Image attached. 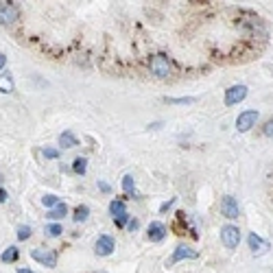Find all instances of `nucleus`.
<instances>
[{
  "label": "nucleus",
  "mask_w": 273,
  "mask_h": 273,
  "mask_svg": "<svg viewBox=\"0 0 273 273\" xmlns=\"http://www.w3.org/2000/svg\"><path fill=\"white\" fill-rule=\"evenodd\" d=\"M221 243L228 249H236L241 243V229L236 225H223L221 228Z\"/></svg>",
  "instance_id": "obj_1"
},
{
  "label": "nucleus",
  "mask_w": 273,
  "mask_h": 273,
  "mask_svg": "<svg viewBox=\"0 0 273 273\" xmlns=\"http://www.w3.org/2000/svg\"><path fill=\"white\" fill-rule=\"evenodd\" d=\"M171 61H168L166 55H155V57L151 59V72L155 74V77L159 79H166L168 74H171Z\"/></svg>",
  "instance_id": "obj_2"
},
{
  "label": "nucleus",
  "mask_w": 273,
  "mask_h": 273,
  "mask_svg": "<svg viewBox=\"0 0 273 273\" xmlns=\"http://www.w3.org/2000/svg\"><path fill=\"white\" fill-rule=\"evenodd\" d=\"M247 92H249L247 86H243V83L228 88V92H225V105L232 107V105H238V103H243L245 98H247Z\"/></svg>",
  "instance_id": "obj_3"
},
{
  "label": "nucleus",
  "mask_w": 273,
  "mask_h": 273,
  "mask_svg": "<svg viewBox=\"0 0 273 273\" xmlns=\"http://www.w3.org/2000/svg\"><path fill=\"white\" fill-rule=\"evenodd\" d=\"M31 256H33V260H37L40 265H44V267H57V253L53 251V249H42V247H37V249H33L31 251Z\"/></svg>",
  "instance_id": "obj_4"
},
{
  "label": "nucleus",
  "mask_w": 273,
  "mask_h": 273,
  "mask_svg": "<svg viewBox=\"0 0 273 273\" xmlns=\"http://www.w3.org/2000/svg\"><path fill=\"white\" fill-rule=\"evenodd\" d=\"M256 120H258L256 110H245V112L238 114V118H236V129L241 131V134H245V131H249L253 125H256Z\"/></svg>",
  "instance_id": "obj_5"
},
{
  "label": "nucleus",
  "mask_w": 273,
  "mask_h": 273,
  "mask_svg": "<svg viewBox=\"0 0 273 273\" xmlns=\"http://www.w3.org/2000/svg\"><path fill=\"white\" fill-rule=\"evenodd\" d=\"M221 214L228 216V219H238L241 208H238V201L234 199L232 195H225L223 199H221Z\"/></svg>",
  "instance_id": "obj_6"
},
{
  "label": "nucleus",
  "mask_w": 273,
  "mask_h": 273,
  "mask_svg": "<svg viewBox=\"0 0 273 273\" xmlns=\"http://www.w3.org/2000/svg\"><path fill=\"white\" fill-rule=\"evenodd\" d=\"M18 7L16 4H11V2H0V24H4V26H9V24H13V22L18 20Z\"/></svg>",
  "instance_id": "obj_7"
},
{
  "label": "nucleus",
  "mask_w": 273,
  "mask_h": 273,
  "mask_svg": "<svg viewBox=\"0 0 273 273\" xmlns=\"http://www.w3.org/2000/svg\"><path fill=\"white\" fill-rule=\"evenodd\" d=\"M195 258H199V253H197L195 249L186 247V245H180V247H175V251H173L168 265H175V262H182V260H195Z\"/></svg>",
  "instance_id": "obj_8"
},
{
  "label": "nucleus",
  "mask_w": 273,
  "mask_h": 273,
  "mask_svg": "<svg viewBox=\"0 0 273 273\" xmlns=\"http://www.w3.org/2000/svg\"><path fill=\"white\" fill-rule=\"evenodd\" d=\"M116 249V243L114 238L110 236V234H103V236H98L96 245H94V251L98 253V256H112V251Z\"/></svg>",
  "instance_id": "obj_9"
},
{
  "label": "nucleus",
  "mask_w": 273,
  "mask_h": 273,
  "mask_svg": "<svg viewBox=\"0 0 273 273\" xmlns=\"http://www.w3.org/2000/svg\"><path fill=\"white\" fill-rule=\"evenodd\" d=\"M247 243H249V249H251V253H253V256H262V253H267V251H269V247H271V245L267 243V241H262V238L258 236L256 232H251V234H249Z\"/></svg>",
  "instance_id": "obj_10"
},
{
  "label": "nucleus",
  "mask_w": 273,
  "mask_h": 273,
  "mask_svg": "<svg viewBox=\"0 0 273 273\" xmlns=\"http://www.w3.org/2000/svg\"><path fill=\"white\" fill-rule=\"evenodd\" d=\"M147 236H149V241H151V243H159V241H164V238H166V225H164V223H159V221H153V223L149 225Z\"/></svg>",
  "instance_id": "obj_11"
},
{
  "label": "nucleus",
  "mask_w": 273,
  "mask_h": 273,
  "mask_svg": "<svg viewBox=\"0 0 273 273\" xmlns=\"http://www.w3.org/2000/svg\"><path fill=\"white\" fill-rule=\"evenodd\" d=\"M77 144H79V140L74 138L70 131H64V134L59 136V147H61V149H74Z\"/></svg>",
  "instance_id": "obj_12"
},
{
  "label": "nucleus",
  "mask_w": 273,
  "mask_h": 273,
  "mask_svg": "<svg viewBox=\"0 0 273 273\" xmlns=\"http://www.w3.org/2000/svg\"><path fill=\"white\" fill-rule=\"evenodd\" d=\"M0 92H2V94H11L13 92V77H11V72L0 74Z\"/></svg>",
  "instance_id": "obj_13"
},
{
  "label": "nucleus",
  "mask_w": 273,
  "mask_h": 273,
  "mask_svg": "<svg viewBox=\"0 0 273 273\" xmlns=\"http://www.w3.org/2000/svg\"><path fill=\"white\" fill-rule=\"evenodd\" d=\"M110 212H112V216H114V219H118V216L127 214L125 201H122V199H114V201H112V204H110Z\"/></svg>",
  "instance_id": "obj_14"
},
{
  "label": "nucleus",
  "mask_w": 273,
  "mask_h": 273,
  "mask_svg": "<svg viewBox=\"0 0 273 273\" xmlns=\"http://www.w3.org/2000/svg\"><path fill=\"white\" fill-rule=\"evenodd\" d=\"M18 258H20V249H18V247H7L2 251V256H0V260L9 265V262H16Z\"/></svg>",
  "instance_id": "obj_15"
},
{
  "label": "nucleus",
  "mask_w": 273,
  "mask_h": 273,
  "mask_svg": "<svg viewBox=\"0 0 273 273\" xmlns=\"http://www.w3.org/2000/svg\"><path fill=\"white\" fill-rule=\"evenodd\" d=\"M122 190H125L129 197H136V180L131 175L122 177Z\"/></svg>",
  "instance_id": "obj_16"
},
{
  "label": "nucleus",
  "mask_w": 273,
  "mask_h": 273,
  "mask_svg": "<svg viewBox=\"0 0 273 273\" xmlns=\"http://www.w3.org/2000/svg\"><path fill=\"white\" fill-rule=\"evenodd\" d=\"M88 216H90V208L88 205H77V210H74V223H83V221H88Z\"/></svg>",
  "instance_id": "obj_17"
},
{
  "label": "nucleus",
  "mask_w": 273,
  "mask_h": 273,
  "mask_svg": "<svg viewBox=\"0 0 273 273\" xmlns=\"http://www.w3.org/2000/svg\"><path fill=\"white\" fill-rule=\"evenodd\" d=\"M68 214V208H66V204H59L57 208H53V210H48V219H64V216Z\"/></svg>",
  "instance_id": "obj_18"
},
{
  "label": "nucleus",
  "mask_w": 273,
  "mask_h": 273,
  "mask_svg": "<svg viewBox=\"0 0 273 273\" xmlns=\"http://www.w3.org/2000/svg\"><path fill=\"white\" fill-rule=\"evenodd\" d=\"M72 171L77 173V175H83V173L88 171V159L86 158H77L72 162Z\"/></svg>",
  "instance_id": "obj_19"
},
{
  "label": "nucleus",
  "mask_w": 273,
  "mask_h": 273,
  "mask_svg": "<svg viewBox=\"0 0 273 273\" xmlns=\"http://www.w3.org/2000/svg\"><path fill=\"white\" fill-rule=\"evenodd\" d=\"M197 98L195 96H186V98H164V103H171V105H190V103H195Z\"/></svg>",
  "instance_id": "obj_20"
},
{
  "label": "nucleus",
  "mask_w": 273,
  "mask_h": 273,
  "mask_svg": "<svg viewBox=\"0 0 273 273\" xmlns=\"http://www.w3.org/2000/svg\"><path fill=\"white\" fill-rule=\"evenodd\" d=\"M42 204H44L48 210H53V208H57L61 201H59V197H57V195H46L44 199H42Z\"/></svg>",
  "instance_id": "obj_21"
},
{
  "label": "nucleus",
  "mask_w": 273,
  "mask_h": 273,
  "mask_svg": "<svg viewBox=\"0 0 273 273\" xmlns=\"http://www.w3.org/2000/svg\"><path fill=\"white\" fill-rule=\"evenodd\" d=\"M29 236H31V228L29 225H20L18 228V241H26Z\"/></svg>",
  "instance_id": "obj_22"
},
{
  "label": "nucleus",
  "mask_w": 273,
  "mask_h": 273,
  "mask_svg": "<svg viewBox=\"0 0 273 273\" xmlns=\"http://www.w3.org/2000/svg\"><path fill=\"white\" fill-rule=\"evenodd\" d=\"M46 232H48V236H53V238H55V236H59V234L64 232V228H61L59 223H50L48 228H46Z\"/></svg>",
  "instance_id": "obj_23"
},
{
  "label": "nucleus",
  "mask_w": 273,
  "mask_h": 273,
  "mask_svg": "<svg viewBox=\"0 0 273 273\" xmlns=\"http://www.w3.org/2000/svg\"><path fill=\"white\" fill-rule=\"evenodd\" d=\"M262 134L267 136V138H273V118H269L265 122V127H262Z\"/></svg>",
  "instance_id": "obj_24"
},
{
  "label": "nucleus",
  "mask_w": 273,
  "mask_h": 273,
  "mask_svg": "<svg viewBox=\"0 0 273 273\" xmlns=\"http://www.w3.org/2000/svg\"><path fill=\"white\" fill-rule=\"evenodd\" d=\"M44 158L57 159V158H59V151H57V149H44Z\"/></svg>",
  "instance_id": "obj_25"
},
{
  "label": "nucleus",
  "mask_w": 273,
  "mask_h": 273,
  "mask_svg": "<svg viewBox=\"0 0 273 273\" xmlns=\"http://www.w3.org/2000/svg\"><path fill=\"white\" fill-rule=\"evenodd\" d=\"M114 221H116V225H118V228H125L127 221H129V214H122V216H118V219H114Z\"/></svg>",
  "instance_id": "obj_26"
},
{
  "label": "nucleus",
  "mask_w": 273,
  "mask_h": 273,
  "mask_svg": "<svg viewBox=\"0 0 273 273\" xmlns=\"http://www.w3.org/2000/svg\"><path fill=\"white\" fill-rule=\"evenodd\" d=\"M138 228H140V221H138V219L129 221V229H131V232H136V229H138Z\"/></svg>",
  "instance_id": "obj_27"
},
{
  "label": "nucleus",
  "mask_w": 273,
  "mask_h": 273,
  "mask_svg": "<svg viewBox=\"0 0 273 273\" xmlns=\"http://www.w3.org/2000/svg\"><path fill=\"white\" fill-rule=\"evenodd\" d=\"M173 204H175V199H171V201H166V204H162V208H159V212H166V210L171 208Z\"/></svg>",
  "instance_id": "obj_28"
},
{
  "label": "nucleus",
  "mask_w": 273,
  "mask_h": 273,
  "mask_svg": "<svg viewBox=\"0 0 273 273\" xmlns=\"http://www.w3.org/2000/svg\"><path fill=\"white\" fill-rule=\"evenodd\" d=\"M98 188H101L103 192H110L112 188H110V183H105V182H98Z\"/></svg>",
  "instance_id": "obj_29"
},
{
  "label": "nucleus",
  "mask_w": 273,
  "mask_h": 273,
  "mask_svg": "<svg viewBox=\"0 0 273 273\" xmlns=\"http://www.w3.org/2000/svg\"><path fill=\"white\" fill-rule=\"evenodd\" d=\"M7 190H4V188H0V204H4V201H7Z\"/></svg>",
  "instance_id": "obj_30"
},
{
  "label": "nucleus",
  "mask_w": 273,
  "mask_h": 273,
  "mask_svg": "<svg viewBox=\"0 0 273 273\" xmlns=\"http://www.w3.org/2000/svg\"><path fill=\"white\" fill-rule=\"evenodd\" d=\"M4 66H7V57H4V55H0V70H2Z\"/></svg>",
  "instance_id": "obj_31"
},
{
  "label": "nucleus",
  "mask_w": 273,
  "mask_h": 273,
  "mask_svg": "<svg viewBox=\"0 0 273 273\" xmlns=\"http://www.w3.org/2000/svg\"><path fill=\"white\" fill-rule=\"evenodd\" d=\"M18 273H33L31 269H18Z\"/></svg>",
  "instance_id": "obj_32"
},
{
  "label": "nucleus",
  "mask_w": 273,
  "mask_h": 273,
  "mask_svg": "<svg viewBox=\"0 0 273 273\" xmlns=\"http://www.w3.org/2000/svg\"><path fill=\"white\" fill-rule=\"evenodd\" d=\"M103 273H105V271H103Z\"/></svg>",
  "instance_id": "obj_33"
}]
</instances>
